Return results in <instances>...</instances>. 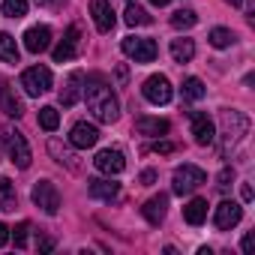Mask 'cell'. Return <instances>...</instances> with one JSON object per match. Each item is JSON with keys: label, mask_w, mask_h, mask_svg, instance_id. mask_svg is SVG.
Segmentation results:
<instances>
[{"label": "cell", "mask_w": 255, "mask_h": 255, "mask_svg": "<svg viewBox=\"0 0 255 255\" xmlns=\"http://www.w3.org/2000/svg\"><path fill=\"white\" fill-rule=\"evenodd\" d=\"M15 207H18L15 183L9 177H0V210H15Z\"/></svg>", "instance_id": "24"}, {"label": "cell", "mask_w": 255, "mask_h": 255, "mask_svg": "<svg viewBox=\"0 0 255 255\" xmlns=\"http://www.w3.org/2000/svg\"><path fill=\"white\" fill-rule=\"evenodd\" d=\"M0 138H3V147H6L9 159H12L18 168H30V159H33V153H30V144H27V138H24L18 129H12V126H3V132H0Z\"/></svg>", "instance_id": "3"}, {"label": "cell", "mask_w": 255, "mask_h": 255, "mask_svg": "<svg viewBox=\"0 0 255 255\" xmlns=\"http://www.w3.org/2000/svg\"><path fill=\"white\" fill-rule=\"evenodd\" d=\"M171 57H174V63H189L195 57V42L192 39H171Z\"/></svg>", "instance_id": "23"}, {"label": "cell", "mask_w": 255, "mask_h": 255, "mask_svg": "<svg viewBox=\"0 0 255 255\" xmlns=\"http://www.w3.org/2000/svg\"><path fill=\"white\" fill-rule=\"evenodd\" d=\"M126 78H129V72H126V66H117V81L126 84Z\"/></svg>", "instance_id": "39"}, {"label": "cell", "mask_w": 255, "mask_h": 255, "mask_svg": "<svg viewBox=\"0 0 255 255\" xmlns=\"http://www.w3.org/2000/svg\"><path fill=\"white\" fill-rule=\"evenodd\" d=\"M78 45H81V30L72 24V27L66 30V36L60 39V45L54 48V63H66V60L78 57Z\"/></svg>", "instance_id": "13"}, {"label": "cell", "mask_w": 255, "mask_h": 255, "mask_svg": "<svg viewBox=\"0 0 255 255\" xmlns=\"http://www.w3.org/2000/svg\"><path fill=\"white\" fill-rule=\"evenodd\" d=\"M234 42V33L231 30H225V27H213L210 30V45L213 48H228Z\"/></svg>", "instance_id": "31"}, {"label": "cell", "mask_w": 255, "mask_h": 255, "mask_svg": "<svg viewBox=\"0 0 255 255\" xmlns=\"http://www.w3.org/2000/svg\"><path fill=\"white\" fill-rule=\"evenodd\" d=\"M9 234L15 237V246L24 249V246H27V234H30V222H18L15 228H9Z\"/></svg>", "instance_id": "32"}, {"label": "cell", "mask_w": 255, "mask_h": 255, "mask_svg": "<svg viewBox=\"0 0 255 255\" xmlns=\"http://www.w3.org/2000/svg\"><path fill=\"white\" fill-rule=\"evenodd\" d=\"M207 183V174L198 168V165H180V168H174V174H171V189L177 192V195H189V192H195L198 186H204Z\"/></svg>", "instance_id": "4"}, {"label": "cell", "mask_w": 255, "mask_h": 255, "mask_svg": "<svg viewBox=\"0 0 255 255\" xmlns=\"http://www.w3.org/2000/svg\"><path fill=\"white\" fill-rule=\"evenodd\" d=\"M6 243H9V225L0 222V246H6Z\"/></svg>", "instance_id": "36"}, {"label": "cell", "mask_w": 255, "mask_h": 255, "mask_svg": "<svg viewBox=\"0 0 255 255\" xmlns=\"http://www.w3.org/2000/svg\"><path fill=\"white\" fill-rule=\"evenodd\" d=\"M141 213H144V219H147L150 225H159V222L165 219V213H168V195H165V192H159V195L147 198V201H144V207H141Z\"/></svg>", "instance_id": "18"}, {"label": "cell", "mask_w": 255, "mask_h": 255, "mask_svg": "<svg viewBox=\"0 0 255 255\" xmlns=\"http://www.w3.org/2000/svg\"><path fill=\"white\" fill-rule=\"evenodd\" d=\"M36 3H42V6H60L63 0H36Z\"/></svg>", "instance_id": "41"}, {"label": "cell", "mask_w": 255, "mask_h": 255, "mask_svg": "<svg viewBox=\"0 0 255 255\" xmlns=\"http://www.w3.org/2000/svg\"><path fill=\"white\" fill-rule=\"evenodd\" d=\"M198 24V15L192 12V9H177L174 15H171V27L174 30H189V27H195Z\"/></svg>", "instance_id": "29"}, {"label": "cell", "mask_w": 255, "mask_h": 255, "mask_svg": "<svg viewBox=\"0 0 255 255\" xmlns=\"http://www.w3.org/2000/svg\"><path fill=\"white\" fill-rule=\"evenodd\" d=\"M183 219H186L189 225H201V222L207 219V201H204V198H192V201L183 207Z\"/></svg>", "instance_id": "21"}, {"label": "cell", "mask_w": 255, "mask_h": 255, "mask_svg": "<svg viewBox=\"0 0 255 255\" xmlns=\"http://www.w3.org/2000/svg\"><path fill=\"white\" fill-rule=\"evenodd\" d=\"M153 153L168 156V153H174V144H171V141H156V144H153Z\"/></svg>", "instance_id": "34"}, {"label": "cell", "mask_w": 255, "mask_h": 255, "mask_svg": "<svg viewBox=\"0 0 255 255\" xmlns=\"http://www.w3.org/2000/svg\"><path fill=\"white\" fill-rule=\"evenodd\" d=\"M48 150H51V156L60 162V165H66L69 171H78V162H75V156H72V150H66L60 141H48Z\"/></svg>", "instance_id": "26"}, {"label": "cell", "mask_w": 255, "mask_h": 255, "mask_svg": "<svg viewBox=\"0 0 255 255\" xmlns=\"http://www.w3.org/2000/svg\"><path fill=\"white\" fill-rule=\"evenodd\" d=\"M81 84H84V75L81 72H72L66 78V84L60 87V105L63 108H72L78 99H81Z\"/></svg>", "instance_id": "19"}, {"label": "cell", "mask_w": 255, "mask_h": 255, "mask_svg": "<svg viewBox=\"0 0 255 255\" xmlns=\"http://www.w3.org/2000/svg\"><path fill=\"white\" fill-rule=\"evenodd\" d=\"M0 108H3L9 117H21V114H24V105H21V99H18V96L12 93V87H6V84L0 87Z\"/></svg>", "instance_id": "20"}, {"label": "cell", "mask_w": 255, "mask_h": 255, "mask_svg": "<svg viewBox=\"0 0 255 255\" xmlns=\"http://www.w3.org/2000/svg\"><path fill=\"white\" fill-rule=\"evenodd\" d=\"M171 129V123L165 117H135V132L138 135H150V138H162Z\"/></svg>", "instance_id": "16"}, {"label": "cell", "mask_w": 255, "mask_h": 255, "mask_svg": "<svg viewBox=\"0 0 255 255\" xmlns=\"http://www.w3.org/2000/svg\"><path fill=\"white\" fill-rule=\"evenodd\" d=\"M81 90H84L87 111H90L99 123H114V120L120 117V102H117V96L111 93V87H108L99 75H90Z\"/></svg>", "instance_id": "1"}, {"label": "cell", "mask_w": 255, "mask_h": 255, "mask_svg": "<svg viewBox=\"0 0 255 255\" xmlns=\"http://www.w3.org/2000/svg\"><path fill=\"white\" fill-rule=\"evenodd\" d=\"M225 3H231V6H243V0H225Z\"/></svg>", "instance_id": "43"}, {"label": "cell", "mask_w": 255, "mask_h": 255, "mask_svg": "<svg viewBox=\"0 0 255 255\" xmlns=\"http://www.w3.org/2000/svg\"><path fill=\"white\" fill-rule=\"evenodd\" d=\"M240 195H243V201H252V186L243 183V186H240Z\"/></svg>", "instance_id": "38"}, {"label": "cell", "mask_w": 255, "mask_h": 255, "mask_svg": "<svg viewBox=\"0 0 255 255\" xmlns=\"http://www.w3.org/2000/svg\"><path fill=\"white\" fill-rule=\"evenodd\" d=\"M180 90H183V99H189V102H198V99H204V93H207V90H204V81L195 78V75H189Z\"/></svg>", "instance_id": "27"}, {"label": "cell", "mask_w": 255, "mask_h": 255, "mask_svg": "<svg viewBox=\"0 0 255 255\" xmlns=\"http://www.w3.org/2000/svg\"><path fill=\"white\" fill-rule=\"evenodd\" d=\"M18 42H15V36L12 33H0V60H3V63H18Z\"/></svg>", "instance_id": "22"}, {"label": "cell", "mask_w": 255, "mask_h": 255, "mask_svg": "<svg viewBox=\"0 0 255 255\" xmlns=\"http://www.w3.org/2000/svg\"><path fill=\"white\" fill-rule=\"evenodd\" d=\"M240 246H243V252H246V255H249V252H252V234H246V237H243V243H240Z\"/></svg>", "instance_id": "40"}, {"label": "cell", "mask_w": 255, "mask_h": 255, "mask_svg": "<svg viewBox=\"0 0 255 255\" xmlns=\"http://www.w3.org/2000/svg\"><path fill=\"white\" fill-rule=\"evenodd\" d=\"M96 141H99V129H96L93 123H87V120H78L72 129H69V144L78 147V150H87Z\"/></svg>", "instance_id": "10"}, {"label": "cell", "mask_w": 255, "mask_h": 255, "mask_svg": "<svg viewBox=\"0 0 255 255\" xmlns=\"http://www.w3.org/2000/svg\"><path fill=\"white\" fill-rule=\"evenodd\" d=\"M153 183H156V171H153V168L141 171V186H153Z\"/></svg>", "instance_id": "35"}, {"label": "cell", "mask_w": 255, "mask_h": 255, "mask_svg": "<svg viewBox=\"0 0 255 255\" xmlns=\"http://www.w3.org/2000/svg\"><path fill=\"white\" fill-rule=\"evenodd\" d=\"M51 84H54V75L48 66H30L21 72V87L27 96H42L51 90Z\"/></svg>", "instance_id": "6"}, {"label": "cell", "mask_w": 255, "mask_h": 255, "mask_svg": "<svg viewBox=\"0 0 255 255\" xmlns=\"http://www.w3.org/2000/svg\"><path fill=\"white\" fill-rule=\"evenodd\" d=\"M240 219H243V207L237 201H222L216 207V213H213V222H216L219 231H231Z\"/></svg>", "instance_id": "11"}, {"label": "cell", "mask_w": 255, "mask_h": 255, "mask_svg": "<svg viewBox=\"0 0 255 255\" xmlns=\"http://www.w3.org/2000/svg\"><path fill=\"white\" fill-rule=\"evenodd\" d=\"M39 126L45 132H54L57 126H60V111L54 108V105H45V108H39Z\"/></svg>", "instance_id": "28"}, {"label": "cell", "mask_w": 255, "mask_h": 255, "mask_svg": "<svg viewBox=\"0 0 255 255\" xmlns=\"http://www.w3.org/2000/svg\"><path fill=\"white\" fill-rule=\"evenodd\" d=\"M216 180H219V183H216V186H219V189H222V192H225V189H228V186H231V180H234V168H222V171H219V177H216Z\"/></svg>", "instance_id": "33"}, {"label": "cell", "mask_w": 255, "mask_h": 255, "mask_svg": "<svg viewBox=\"0 0 255 255\" xmlns=\"http://www.w3.org/2000/svg\"><path fill=\"white\" fill-rule=\"evenodd\" d=\"M51 249H54V240L42 237V240H39V252H51Z\"/></svg>", "instance_id": "37"}, {"label": "cell", "mask_w": 255, "mask_h": 255, "mask_svg": "<svg viewBox=\"0 0 255 255\" xmlns=\"http://www.w3.org/2000/svg\"><path fill=\"white\" fill-rule=\"evenodd\" d=\"M93 165H96V171H102V174L111 177V174H120V171L126 168V156H123V150H117V147H105V150L96 153Z\"/></svg>", "instance_id": "9"}, {"label": "cell", "mask_w": 255, "mask_h": 255, "mask_svg": "<svg viewBox=\"0 0 255 255\" xmlns=\"http://www.w3.org/2000/svg\"><path fill=\"white\" fill-rule=\"evenodd\" d=\"M87 192L99 201H114L120 195V183H114L111 177H96V180H87Z\"/></svg>", "instance_id": "17"}, {"label": "cell", "mask_w": 255, "mask_h": 255, "mask_svg": "<svg viewBox=\"0 0 255 255\" xmlns=\"http://www.w3.org/2000/svg\"><path fill=\"white\" fill-rule=\"evenodd\" d=\"M3 15L6 18H24L27 15V0H3Z\"/></svg>", "instance_id": "30"}, {"label": "cell", "mask_w": 255, "mask_h": 255, "mask_svg": "<svg viewBox=\"0 0 255 255\" xmlns=\"http://www.w3.org/2000/svg\"><path fill=\"white\" fill-rule=\"evenodd\" d=\"M150 3H153V6H168L171 0H150Z\"/></svg>", "instance_id": "42"}, {"label": "cell", "mask_w": 255, "mask_h": 255, "mask_svg": "<svg viewBox=\"0 0 255 255\" xmlns=\"http://www.w3.org/2000/svg\"><path fill=\"white\" fill-rule=\"evenodd\" d=\"M141 93H144V99H147V102H153V105H168V102H171V96H174L171 81H168L165 75H150V78L144 81Z\"/></svg>", "instance_id": "8"}, {"label": "cell", "mask_w": 255, "mask_h": 255, "mask_svg": "<svg viewBox=\"0 0 255 255\" xmlns=\"http://www.w3.org/2000/svg\"><path fill=\"white\" fill-rule=\"evenodd\" d=\"M90 15H93V21H96V30H99V33H111V30H114V24H117L114 9H111L108 0H90Z\"/></svg>", "instance_id": "14"}, {"label": "cell", "mask_w": 255, "mask_h": 255, "mask_svg": "<svg viewBox=\"0 0 255 255\" xmlns=\"http://www.w3.org/2000/svg\"><path fill=\"white\" fill-rule=\"evenodd\" d=\"M120 48H123L126 57H132L135 63H153L156 54H159V48H156V42L150 36H126L120 42Z\"/></svg>", "instance_id": "5"}, {"label": "cell", "mask_w": 255, "mask_h": 255, "mask_svg": "<svg viewBox=\"0 0 255 255\" xmlns=\"http://www.w3.org/2000/svg\"><path fill=\"white\" fill-rule=\"evenodd\" d=\"M246 132H249V117L243 111L225 108L222 111V153H228L231 147H237Z\"/></svg>", "instance_id": "2"}, {"label": "cell", "mask_w": 255, "mask_h": 255, "mask_svg": "<svg viewBox=\"0 0 255 255\" xmlns=\"http://www.w3.org/2000/svg\"><path fill=\"white\" fill-rule=\"evenodd\" d=\"M30 198H33V204H36L42 213H48V216H54V213L60 210V192H57V186H54L51 180H36Z\"/></svg>", "instance_id": "7"}, {"label": "cell", "mask_w": 255, "mask_h": 255, "mask_svg": "<svg viewBox=\"0 0 255 255\" xmlns=\"http://www.w3.org/2000/svg\"><path fill=\"white\" fill-rule=\"evenodd\" d=\"M123 21L129 24V27H144V24H150V15H147L144 6L129 3V6H126V12H123Z\"/></svg>", "instance_id": "25"}, {"label": "cell", "mask_w": 255, "mask_h": 255, "mask_svg": "<svg viewBox=\"0 0 255 255\" xmlns=\"http://www.w3.org/2000/svg\"><path fill=\"white\" fill-rule=\"evenodd\" d=\"M189 117H192V135H195V144H201V147L213 144V138H216V132H213V120H210L207 114H201V111H192Z\"/></svg>", "instance_id": "15"}, {"label": "cell", "mask_w": 255, "mask_h": 255, "mask_svg": "<svg viewBox=\"0 0 255 255\" xmlns=\"http://www.w3.org/2000/svg\"><path fill=\"white\" fill-rule=\"evenodd\" d=\"M48 45H51V27L36 24V27L24 30V48L30 54H42V51H48Z\"/></svg>", "instance_id": "12"}]
</instances>
